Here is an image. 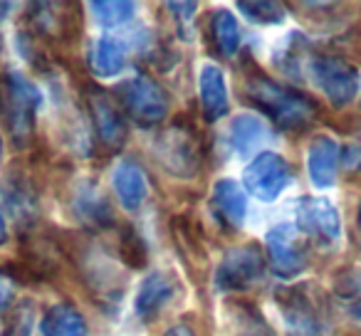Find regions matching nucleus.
Instances as JSON below:
<instances>
[{"mask_svg":"<svg viewBox=\"0 0 361 336\" xmlns=\"http://www.w3.org/2000/svg\"><path fill=\"white\" fill-rule=\"evenodd\" d=\"M176 290H178V285H176L173 275H169V272H151L141 282L139 294H136V316L144 321L156 319L159 311L176 294Z\"/></svg>","mask_w":361,"mask_h":336,"instance_id":"obj_15","label":"nucleus"},{"mask_svg":"<svg viewBox=\"0 0 361 336\" xmlns=\"http://www.w3.org/2000/svg\"><path fill=\"white\" fill-rule=\"evenodd\" d=\"M267 139H270L267 126L262 124V119L255 114L235 116V119L231 121V126H228V144L240 156H247V154H252V151H257Z\"/></svg>","mask_w":361,"mask_h":336,"instance_id":"obj_20","label":"nucleus"},{"mask_svg":"<svg viewBox=\"0 0 361 336\" xmlns=\"http://www.w3.org/2000/svg\"><path fill=\"white\" fill-rule=\"evenodd\" d=\"M238 11L252 23H260V25H272V23H282L285 18V11L277 3H267V0H260V3H250V0H240L238 3Z\"/></svg>","mask_w":361,"mask_h":336,"instance_id":"obj_27","label":"nucleus"},{"mask_svg":"<svg viewBox=\"0 0 361 336\" xmlns=\"http://www.w3.org/2000/svg\"><path fill=\"white\" fill-rule=\"evenodd\" d=\"M119 101L139 126H156L169 114V97L164 87L149 75H136L126 80L119 87Z\"/></svg>","mask_w":361,"mask_h":336,"instance_id":"obj_5","label":"nucleus"},{"mask_svg":"<svg viewBox=\"0 0 361 336\" xmlns=\"http://www.w3.org/2000/svg\"><path fill=\"white\" fill-rule=\"evenodd\" d=\"M231 336H275L260 314L250 306H235L231 319Z\"/></svg>","mask_w":361,"mask_h":336,"instance_id":"obj_24","label":"nucleus"},{"mask_svg":"<svg viewBox=\"0 0 361 336\" xmlns=\"http://www.w3.org/2000/svg\"><path fill=\"white\" fill-rule=\"evenodd\" d=\"M156 158L171 176L193 178L201 166V141L196 131L183 121H176L156 139Z\"/></svg>","mask_w":361,"mask_h":336,"instance_id":"obj_4","label":"nucleus"},{"mask_svg":"<svg viewBox=\"0 0 361 336\" xmlns=\"http://www.w3.org/2000/svg\"><path fill=\"white\" fill-rule=\"evenodd\" d=\"M119 255L131 270H141L146 265V245L134 228L124 225L119 235Z\"/></svg>","mask_w":361,"mask_h":336,"instance_id":"obj_25","label":"nucleus"},{"mask_svg":"<svg viewBox=\"0 0 361 336\" xmlns=\"http://www.w3.org/2000/svg\"><path fill=\"white\" fill-rule=\"evenodd\" d=\"M245 97L275 121L280 129L295 131L307 126L317 114V104L310 97L280 87L265 75H250L245 82Z\"/></svg>","mask_w":361,"mask_h":336,"instance_id":"obj_1","label":"nucleus"},{"mask_svg":"<svg viewBox=\"0 0 361 336\" xmlns=\"http://www.w3.org/2000/svg\"><path fill=\"white\" fill-rule=\"evenodd\" d=\"M292 181V168L280 154L272 151H262L260 156L252 158V163L243 173V186L250 191L257 201L272 203L280 198V193L290 186Z\"/></svg>","mask_w":361,"mask_h":336,"instance_id":"obj_9","label":"nucleus"},{"mask_svg":"<svg viewBox=\"0 0 361 336\" xmlns=\"http://www.w3.org/2000/svg\"><path fill=\"white\" fill-rule=\"evenodd\" d=\"M8 240V230H6V216H3V208H0V245Z\"/></svg>","mask_w":361,"mask_h":336,"instance_id":"obj_32","label":"nucleus"},{"mask_svg":"<svg viewBox=\"0 0 361 336\" xmlns=\"http://www.w3.org/2000/svg\"><path fill=\"white\" fill-rule=\"evenodd\" d=\"M40 104V89L23 72L0 75V116H3V124L18 149H25L32 141Z\"/></svg>","mask_w":361,"mask_h":336,"instance_id":"obj_2","label":"nucleus"},{"mask_svg":"<svg viewBox=\"0 0 361 336\" xmlns=\"http://www.w3.org/2000/svg\"><path fill=\"white\" fill-rule=\"evenodd\" d=\"M0 188H3V203H6L13 220L23 228L30 225L37 218V211H40V196H37L32 178L13 166L8 176L3 178V183H0Z\"/></svg>","mask_w":361,"mask_h":336,"instance_id":"obj_12","label":"nucleus"},{"mask_svg":"<svg viewBox=\"0 0 361 336\" xmlns=\"http://www.w3.org/2000/svg\"><path fill=\"white\" fill-rule=\"evenodd\" d=\"M265 277V260L255 245L233 247L226 252L216 270L218 292H247Z\"/></svg>","mask_w":361,"mask_h":336,"instance_id":"obj_7","label":"nucleus"},{"mask_svg":"<svg viewBox=\"0 0 361 336\" xmlns=\"http://www.w3.org/2000/svg\"><path fill=\"white\" fill-rule=\"evenodd\" d=\"M211 206L213 211L218 213L223 223L233 230L245 223V211H247V201H245V193L240 191L235 181L231 178H223L213 186V193H211Z\"/></svg>","mask_w":361,"mask_h":336,"instance_id":"obj_17","label":"nucleus"},{"mask_svg":"<svg viewBox=\"0 0 361 336\" xmlns=\"http://www.w3.org/2000/svg\"><path fill=\"white\" fill-rule=\"evenodd\" d=\"M265 247L272 272L277 277H282V280H292V277L302 275L307 270L310 252H307L300 230L295 225H290V223L272 228L265 237Z\"/></svg>","mask_w":361,"mask_h":336,"instance_id":"obj_8","label":"nucleus"},{"mask_svg":"<svg viewBox=\"0 0 361 336\" xmlns=\"http://www.w3.org/2000/svg\"><path fill=\"white\" fill-rule=\"evenodd\" d=\"M164 336H193V334L186 329V326H171V329L166 331Z\"/></svg>","mask_w":361,"mask_h":336,"instance_id":"obj_31","label":"nucleus"},{"mask_svg":"<svg viewBox=\"0 0 361 336\" xmlns=\"http://www.w3.org/2000/svg\"><path fill=\"white\" fill-rule=\"evenodd\" d=\"M75 218L90 230H106L109 225H114V216H111V208L106 203L102 188L94 181H80L72 193L70 203Z\"/></svg>","mask_w":361,"mask_h":336,"instance_id":"obj_13","label":"nucleus"},{"mask_svg":"<svg viewBox=\"0 0 361 336\" xmlns=\"http://www.w3.org/2000/svg\"><path fill=\"white\" fill-rule=\"evenodd\" d=\"M111 183H114L116 196H119L121 206H124L126 211L141 208V203L149 196L146 173L141 171V166L134 163V161H121V163L116 166L114 176H111Z\"/></svg>","mask_w":361,"mask_h":336,"instance_id":"obj_18","label":"nucleus"},{"mask_svg":"<svg viewBox=\"0 0 361 336\" xmlns=\"http://www.w3.org/2000/svg\"><path fill=\"white\" fill-rule=\"evenodd\" d=\"M297 228L319 242H334L341 235V220L336 208L326 198L305 196L297 203Z\"/></svg>","mask_w":361,"mask_h":336,"instance_id":"obj_11","label":"nucleus"},{"mask_svg":"<svg viewBox=\"0 0 361 336\" xmlns=\"http://www.w3.org/2000/svg\"><path fill=\"white\" fill-rule=\"evenodd\" d=\"M8 11H11V3H0V23L6 20V15H8Z\"/></svg>","mask_w":361,"mask_h":336,"instance_id":"obj_33","label":"nucleus"},{"mask_svg":"<svg viewBox=\"0 0 361 336\" xmlns=\"http://www.w3.org/2000/svg\"><path fill=\"white\" fill-rule=\"evenodd\" d=\"M198 89H201V109L206 121H218L228 114V87L221 67L203 65L198 75Z\"/></svg>","mask_w":361,"mask_h":336,"instance_id":"obj_16","label":"nucleus"},{"mask_svg":"<svg viewBox=\"0 0 361 336\" xmlns=\"http://www.w3.org/2000/svg\"><path fill=\"white\" fill-rule=\"evenodd\" d=\"M359 228H361V208H359Z\"/></svg>","mask_w":361,"mask_h":336,"instance_id":"obj_34","label":"nucleus"},{"mask_svg":"<svg viewBox=\"0 0 361 336\" xmlns=\"http://www.w3.org/2000/svg\"><path fill=\"white\" fill-rule=\"evenodd\" d=\"M126 42L121 37L104 35L97 37L90 50V67L97 77H114L126 65Z\"/></svg>","mask_w":361,"mask_h":336,"instance_id":"obj_19","label":"nucleus"},{"mask_svg":"<svg viewBox=\"0 0 361 336\" xmlns=\"http://www.w3.org/2000/svg\"><path fill=\"white\" fill-rule=\"evenodd\" d=\"M87 109L99 141L111 151H119L126 141V121L121 114V106L99 87L87 89Z\"/></svg>","mask_w":361,"mask_h":336,"instance_id":"obj_10","label":"nucleus"},{"mask_svg":"<svg viewBox=\"0 0 361 336\" xmlns=\"http://www.w3.org/2000/svg\"><path fill=\"white\" fill-rule=\"evenodd\" d=\"M277 304L282 309L287 336H329L324 297L314 290V285L277 292Z\"/></svg>","mask_w":361,"mask_h":336,"instance_id":"obj_3","label":"nucleus"},{"mask_svg":"<svg viewBox=\"0 0 361 336\" xmlns=\"http://www.w3.org/2000/svg\"><path fill=\"white\" fill-rule=\"evenodd\" d=\"M32 321H35V304L30 299H23L8 311L6 329L3 336H30L32 334Z\"/></svg>","mask_w":361,"mask_h":336,"instance_id":"obj_26","label":"nucleus"},{"mask_svg":"<svg viewBox=\"0 0 361 336\" xmlns=\"http://www.w3.org/2000/svg\"><path fill=\"white\" fill-rule=\"evenodd\" d=\"M310 72L314 85L319 87L322 94L329 99L334 109L346 106L359 92V75L356 70L336 55H319L310 60Z\"/></svg>","mask_w":361,"mask_h":336,"instance_id":"obj_6","label":"nucleus"},{"mask_svg":"<svg viewBox=\"0 0 361 336\" xmlns=\"http://www.w3.org/2000/svg\"><path fill=\"white\" fill-rule=\"evenodd\" d=\"M42 336H87V324L82 314L70 304H57L42 316Z\"/></svg>","mask_w":361,"mask_h":336,"instance_id":"obj_21","label":"nucleus"},{"mask_svg":"<svg viewBox=\"0 0 361 336\" xmlns=\"http://www.w3.org/2000/svg\"><path fill=\"white\" fill-rule=\"evenodd\" d=\"M349 316H351V319H354V324H359V326H361V299H359V301H354V304H351Z\"/></svg>","mask_w":361,"mask_h":336,"instance_id":"obj_30","label":"nucleus"},{"mask_svg":"<svg viewBox=\"0 0 361 336\" xmlns=\"http://www.w3.org/2000/svg\"><path fill=\"white\" fill-rule=\"evenodd\" d=\"M13 297H16V282L6 270H0V316L11 311Z\"/></svg>","mask_w":361,"mask_h":336,"instance_id":"obj_29","label":"nucleus"},{"mask_svg":"<svg viewBox=\"0 0 361 336\" xmlns=\"http://www.w3.org/2000/svg\"><path fill=\"white\" fill-rule=\"evenodd\" d=\"M341 149L331 136L319 134L312 139L310 154H307V171L314 188H329L336 181V168H339Z\"/></svg>","mask_w":361,"mask_h":336,"instance_id":"obj_14","label":"nucleus"},{"mask_svg":"<svg viewBox=\"0 0 361 336\" xmlns=\"http://www.w3.org/2000/svg\"><path fill=\"white\" fill-rule=\"evenodd\" d=\"M196 3H169V11H176L173 15H176V20H178V30L183 32V37H191V25L188 23L193 20V15H196ZM178 32V35H180Z\"/></svg>","mask_w":361,"mask_h":336,"instance_id":"obj_28","label":"nucleus"},{"mask_svg":"<svg viewBox=\"0 0 361 336\" xmlns=\"http://www.w3.org/2000/svg\"><path fill=\"white\" fill-rule=\"evenodd\" d=\"M0 149H3V146H0Z\"/></svg>","mask_w":361,"mask_h":336,"instance_id":"obj_35","label":"nucleus"},{"mask_svg":"<svg viewBox=\"0 0 361 336\" xmlns=\"http://www.w3.org/2000/svg\"><path fill=\"white\" fill-rule=\"evenodd\" d=\"M211 32H213V40H216L218 50H221L223 55L226 57L235 55L238 47H240V25H238V20L233 18V13H228V11L213 13Z\"/></svg>","mask_w":361,"mask_h":336,"instance_id":"obj_22","label":"nucleus"},{"mask_svg":"<svg viewBox=\"0 0 361 336\" xmlns=\"http://www.w3.org/2000/svg\"><path fill=\"white\" fill-rule=\"evenodd\" d=\"M90 8L94 11L97 20L106 27H116L134 15L136 6L129 0H92Z\"/></svg>","mask_w":361,"mask_h":336,"instance_id":"obj_23","label":"nucleus"}]
</instances>
